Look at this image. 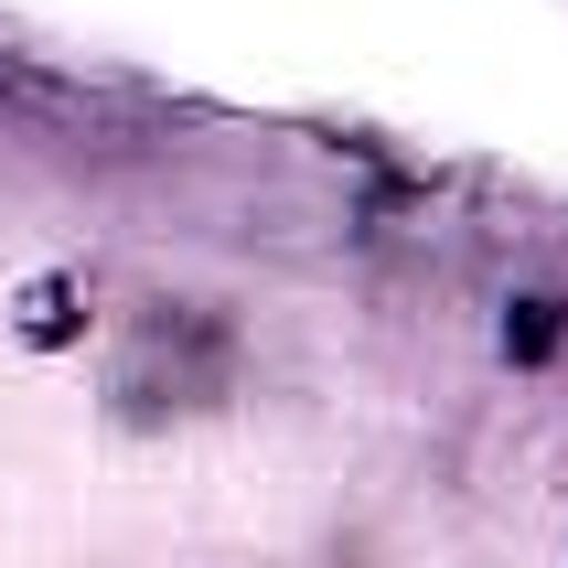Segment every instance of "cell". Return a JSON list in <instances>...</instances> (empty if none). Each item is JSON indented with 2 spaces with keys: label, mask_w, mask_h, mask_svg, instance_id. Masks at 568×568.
I'll use <instances>...</instances> for the list:
<instances>
[{
  "label": "cell",
  "mask_w": 568,
  "mask_h": 568,
  "mask_svg": "<svg viewBox=\"0 0 568 568\" xmlns=\"http://www.w3.org/2000/svg\"><path fill=\"white\" fill-rule=\"evenodd\" d=\"M193 354H236L225 344V322H204V312H151L140 333H129V354H119V408L129 418H172V408H215L236 376H193Z\"/></svg>",
  "instance_id": "6da1fadb"
},
{
  "label": "cell",
  "mask_w": 568,
  "mask_h": 568,
  "mask_svg": "<svg viewBox=\"0 0 568 568\" xmlns=\"http://www.w3.org/2000/svg\"><path fill=\"white\" fill-rule=\"evenodd\" d=\"M558 344H568V312H558V301H515V312H505V354H515V365H547Z\"/></svg>",
  "instance_id": "7a4b0ae2"
}]
</instances>
